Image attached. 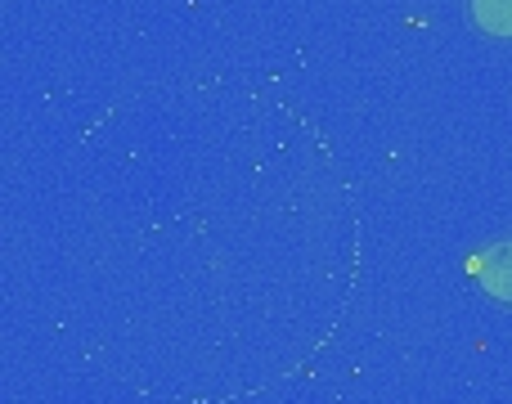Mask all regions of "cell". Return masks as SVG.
<instances>
[{
    "label": "cell",
    "mask_w": 512,
    "mask_h": 404,
    "mask_svg": "<svg viewBox=\"0 0 512 404\" xmlns=\"http://www.w3.org/2000/svg\"><path fill=\"white\" fill-rule=\"evenodd\" d=\"M477 279H481V288L490 292V297H499V301H512V238H504V243H490L486 252L477 256Z\"/></svg>",
    "instance_id": "obj_1"
},
{
    "label": "cell",
    "mask_w": 512,
    "mask_h": 404,
    "mask_svg": "<svg viewBox=\"0 0 512 404\" xmlns=\"http://www.w3.org/2000/svg\"><path fill=\"white\" fill-rule=\"evenodd\" d=\"M472 23L490 36H512V0H468Z\"/></svg>",
    "instance_id": "obj_2"
}]
</instances>
